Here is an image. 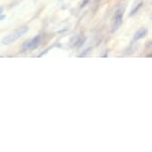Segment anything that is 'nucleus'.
<instances>
[{"instance_id": "9", "label": "nucleus", "mask_w": 152, "mask_h": 152, "mask_svg": "<svg viewBox=\"0 0 152 152\" xmlns=\"http://www.w3.org/2000/svg\"><path fill=\"white\" fill-rule=\"evenodd\" d=\"M90 2H91V0H84V1H82L81 5H80V9H83V8H85L88 3H90Z\"/></svg>"}, {"instance_id": "4", "label": "nucleus", "mask_w": 152, "mask_h": 152, "mask_svg": "<svg viewBox=\"0 0 152 152\" xmlns=\"http://www.w3.org/2000/svg\"><path fill=\"white\" fill-rule=\"evenodd\" d=\"M147 33H148V30L146 29V28H140V29H138L135 33H134L133 40L134 41H138V40L145 38L146 35H147Z\"/></svg>"}, {"instance_id": "8", "label": "nucleus", "mask_w": 152, "mask_h": 152, "mask_svg": "<svg viewBox=\"0 0 152 152\" xmlns=\"http://www.w3.org/2000/svg\"><path fill=\"white\" fill-rule=\"evenodd\" d=\"M91 47H88V48L86 49V50L83 51L81 54H79L78 57H79V58H83V57H86V56L88 55V54L91 53Z\"/></svg>"}, {"instance_id": "7", "label": "nucleus", "mask_w": 152, "mask_h": 152, "mask_svg": "<svg viewBox=\"0 0 152 152\" xmlns=\"http://www.w3.org/2000/svg\"><path fill=\"white\" fill-rule=\"evenodd\" d=\"M55 47H61V45H59V44H54L53 46H50V47H48L47 49H46V50L44 51V52H42V53H40L39 55H38V57L40 58V57H42V56H44V55H46V54H47L49 51L51 50V49H53V48H55Z\"/></svg>"}, {"instance_id": "3", "label": "nucleus", "mask_w": 152, "mask_h": 152, "mask_svg": "<svg viewBox=\"0 0 152 152\" xmlns=\"http://www.w3.org/2000/svg\"><path fill=\"white\" fill-rule=\"evenodd\" d=\"M123 21V11L121 9H118L115 11L113 19V25H111V32H114L120 27Z\"/></svg>"}, {"instance_id": "12", "label": "nucleus", "mask_w": 152, "mask_h": 152, "mask_svg": "<svg viewBox=\"0 0 152 152\" xmlns=\"http://www.w3.org/2000/svg\"><path fill=\"white\" fill-rule=\"evenodd\" d=\"M2 12H3V7L0 6V15H1V14H2Z\"/></svg>"}, {"instance_id": "5", "label": "nucleus", "mask_w": 152, "mask_h": 152, "mask_svg": "<svg viewBox=\"0 0 152 152\" xmlns=\"http://www.w3.org/2000/svg\"><path fill=\"white\" fill-rule=\"evenodd\" d=\"M86 41H87V38H86L85 36H79L78 40H77V42L75 43L74 47L77 48V49H80L81 47H83V45L85 44Z\"/></svg>"}, {"instance_id": "11", "label": "nucleus", "mask_w": 152, "mask_h": 152, "mask_svg": "<svg viewBox=\"0 0 152 152\" xmlns=\"http://www.w3.org/2000/svg\"><path fill=\"white\" fill-rule=\"evenodd\" d=\"M102 57V58H107V57H108V51H105V53Z\"/></svg>"}, {"instance_id": "6", "label": "nucleus", "mask_w": 152, "mask_h": 152, "mask_svg": "<svg viewBox=\"0 0 152 152\" xmlns=\"http://www.w3.org/2000/svg\"><path fill=\"white\" fill-rule=\"evenodd\" d=\"M143 6V2L142 1H140L138 4L136 5V6H134L133 8H132V10L130 11V13H129V16L130 17H132V16H134L135 14L138 12V11L140 10V8H141Z\"/></svg>"}, {"instance_id": "1", "label": "nucleus", "mask_w": 152, "mask_h": 152, "mask_svg": "<svg viewBox=\"0 0 152 152\" xmlns=\"http://www.w3.org/2000/svg\"><path fill=\"white\" fill-rule=\"evenodd\" d=\"M28 27L27 26H21L19 27L18 29L14 30L12 33L8 34L7 36H5L3 39H2V44L4 45H10L12 44L16 41V40H18L19 38H21L23 35H25L27 32H28Z\"/></svg>"}, {"instance_id": "2", "label": "nucleus", "mask_w": 152, "mask_h": 152, "mask_svg": "<svg viewBox=\"0 0 152 152\" xmlns=\"http://www.w3.org/2000/svg\"><path fill=\"white\" fill-rule=\"evenodd\" d=\"M42 41V36L41 35H37L35 37H33L32 39L28 40V41L24 42L21 46V52L25 53L31 50H35L39 47V45L41 44Z\"/></svg>"}, {"instance_id": "10", "label": "nucleus", "mask_w": 152, "mask_h": 152, "mask_svg": "<svg viewBox=\"0 0 152 152\" xmlns=\"http://www.w3.org/2000/svg\"><path fill=\"white\" fill-rule=\"evenodd\" d=\"M5 18H6V16H5L4 14H1V15H0V21H2V20H4Z\"/></svg>"}]
</instances>
